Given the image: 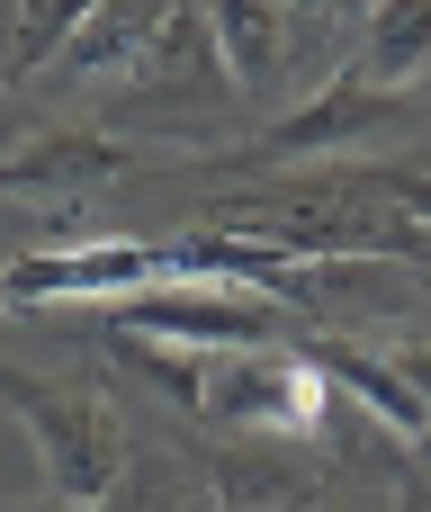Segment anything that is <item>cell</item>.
Returning a JSON list of instances; mask_svg holds the SVG:
<instances>
[{
    "label": "cell",
    "instance_id": "1",
    "mask_svg": "<svg viewBox=\"0 0 431 512\" xmlns=\"http://www.w3.org/2000/svg\"><path fill=\"white\" fill-rule=\"evenodd\" d=\"M108 351L126 369H144L162 396H180L198 423L216 432H261V441H315L324 432V369L297 342H261V351H171V342H135L108 333Z\"/></svg>",
    "mask_w": 431,
    "mask_h": 512
},
{
    "label": "cell",
    "instance_id": "2",
    "mask_svg": "<svg viewBox=\"0 0 431 512\" xmlns=\"http://www.w3.org/2000/svg\"><path fill=\"white\" fill-rule=\"evenodd\" d=\"M405 126H431V90H378V81H360V72H333L297 117H279V126H261L252 144H234V153H216V171H270V162H333V153H360V144H387V135H405Z\"/></svg>",
    "mask_w": 431,
    "mask_h": 512
},
{
    "label": "cell",
    "instance_id": "3",
    "mask_svg": "<svg viewBox=\"0 0 431 512\" xmlns=\"http://www.w3.org/2000/svg\"><path fill=\"white\" fill-rule=\"evenodd\" d=\"M18 423H27V441H36V468H45L54 504L99 512L108 495H117V477H126V441H117V414H108V405L63 396V387L36 378V396L18 405Z\"/></svg>",
    "mask_w": 431,
    "mask_h": 512
},
{
    "label": "cell",
    "instance_id": "4",
    "mask_svg": "<svg viewBox=\"0 0 431 512\" xmlns=\"http://www.w3.org/2000/svg\"><path fill=\"white\" fill-rule=\"evenodd\" d=\"M9 306H81V297H144V288H171V243H135V234H90V243H54V252H27L0 270Z\"/></svg>",
    "mask_w": 431,
    "mask_h": 512
},
{
    "label": "cell",
    "instance_id": "5",
    "mask_svg": "<svg viewBox=\"0 0 431 512\" xmlns=\"http://www.w3.org/2000/svg\"><path fill=\"white\" fill-rule=\"evenodd\" d=\"M108 333L171 342V351H261V342H279V306H270V297H252V288L171 279V288H144V297H126Z\"/></svg>",
    "mask_w": 431,
    "mask_h": 512
},
{
    "label": "cell",
    "instance_id": "6",
    "mask_svg": "<svg viewBox=\"0 0 431 512\" xmlns=\"http://www.w3.org/2000/svg\"><path fill=\"white\" fill-rule=\"evenodd\" d=\"M135 171H162L153 144L117 135V126H36L0 153V189L9 198H99Z\"/></svg>",
    "mask_w": 431,
    "mask_h": 512
},
{
    "label": "cell",
    "instance_id": "7",
    "mask_svg": "<svg viewBox=\"0 0 431 512\" xmlns=\"http://www.w3.org/2000/svg\"><path fill=\"white\" fill-rule=\"evenodd\" d=\"M216 90H234V81H225L216 45H207V18H189V9H180V18L153 36V54L117 81L108 126H189V108H207Z\"/></svg>",
    "mask_w": 431,
    "mask_h": 512
},
{
    "label": "cell",
    "instance_id": "8",
    "mask_svg": "<svg viewBox=\"0 0 431 512\" xmlns=\"http://www.w3.org/2000/svg\"><path fill=\"white\" fill-rule=\"evenodd\" d=\"M180 9H189V0H99V9L81 18V36H72L54 63H63V72H81V81H126Z\"/></svg>",
    "mask_w": 431,
    "mask_h": 512
},
{
    "label": "cell",
    "instance_id": "9",
    "mask_svg": "<svg viewBox=\"0 0 431 512\" xmlns=\"http://www.w3.org/2000/svg\"><path fill=\"white\" fill-rule=\"evenodd\" d=\"M207 45H216L225 81L243 99H261L288 54V0H207Z\"/></svg>",
    "mask_w": 431,
    "mask_h": 512
},
{
    "label": "cell",
    "instance_id": "10",
    "mask_svg": "<svg viewBox=\"0 0 431 512\" xmlns=\"http://www.w3.org/2000/svg\"><path fill=\"white\" fill-rule=\"evenodd\" d=\"M297 351L324 369V387L360 396V405H369V414H378L396 441H423V450H431V414L414 405V396H405V378L387 369V351H360V342H324V333H315V342H297Z\"/></svg>",
    "mask_w": 431,
    "mask_h": 512
},
{
    "label": "cell",
    "instance_id": "11",
    "mask_svg": "<svg viewBox=\"0 0 431 512\" xmlns=\"http://www.w3.org/2000/svg\"><path fill=\"white\" fill-rule=\"evenodd\" d=\"M360 81H378V90H414L431 72V0H369V18H360V63H351Z\"/></svg>",
    "mask_w": 431,
    "mask_h": 512
},
{
    "label": "cell",
    "instance_id": "12",
    "mask_svg": "<svg viewBox=\"0 0 431 512\" xmlns=\"http://www.w3.org/2000/svg\"><path fill=\"white\" fill-rule=\"evenodd\" d=\"M99 0H18V27H9V63H0V81H27V72H45L72 36H81V18H90Z\"/></svg>",
    "mask_w": 431,
    "mask_h": 512
},
{
    "label": "cell",
    "instance_id": "13",
    "mask_svg": "<svg viewBox=\"0 0 431 512\" xmlns=\"http://www.w3.org/2000/svg\"><path fill=\"white\" fill-rule=\"evenodd\" d=\"M387 369L405 378V396H414V405L431 414V351H423V342H405V351H387Z\"/></svg>",
    "mask_w": 431,
    "mask_h": 512
},
{
    "label": "cell",
    "instance_id": "14",
    "mask_svg": "<svg viewBox=\"0 0 431 512\" xmlns=\"http://www.w3.org/2000/svg\"><path fill=\"white\" fill-rule=\"evenodd\" d=\"M387 180H396V207L414 225H431V171H387Z\"/></svg>",
    "mask_w": 431,
    "mask_h": 512
},
{
    "label": "cell",
    "instance_id": "15",
    "mask_svg": "<svg viewBox=\"0 0 431 512\" xmlns=\"http://www.w3.org/2000/svg\"><path fill=\"white\" fill-rule=\"evenodd\" d=\"M0 396H9V414H18V405H27V396H36V378H27V369H9V360H0Z\"/></svg>",
    "mask_w": 431,
    "mask_h": 512
},
{
    "label": "cell",
    "instance_id": "16",
    "mask_svg": "<svg viewBox=\"0 0 431 512\" xmlns=\"http://www.w3.org/2000/svg\"><path fill=\"white\" fill-rule=\"evenodd\" d=\"M9 144H18V126H9V117H0V153H9Z\"/></svg>",
    "mask_w": 431,
    "mask_h": 512
},
{
    "label": "cell",
    "instance_id": "17",
    "mask_svg": "<svg viewBox=\"0 0 431 512\" xmlns=\"http://www.w3.org/2000/svg\"><path fill=\"white\" fill-rule=\"evenodd\" d=\"M0 512H18V504H0ZM36 512H72V504H36Z\"/></svg>",
    "mask_w": 431,
    "mask_h": 512
},
{
    "label": "cell",
    "instance_id": "18",
    "mask_svg": "<svg viewBox=\"0 0 431 512\" xmlns=\"http://www.w3.org/2000/svg\"><path fill=\"white\" fill-rule=\"evenodd\" d=\"M288 9H324V0H288Z\"/></svg>",
    "mask_w": 431,
    "mask_h": 512
},
{
    "label": "cell",
    "instance_id": "19",
    "mask_svg": "<svg viewBox=\"0 0 431 512\" xmlns=\"http://www.w3.org/2000/svg\"><path fill=\"white\" fill-rule=\"evenodd\" d=\"M0 306H9V288H0Z\"/></svg>",
    "mask_w": 431,
    "mask_h": 512
},
{
    "label": "cell",
    "instance_id": "20",
    "mask_svg": "<svg viewBox=\"0 0 431 512\" xmlns=\"http://www.w3.org/2000/svg\"><path fill=\"white\" fill-rule=\"evenodd\" d=\"M423 171H431V162H423Z\"/></svg>",
    "mask_w": 431,
    "mask_h": 512
}]
</instances>
